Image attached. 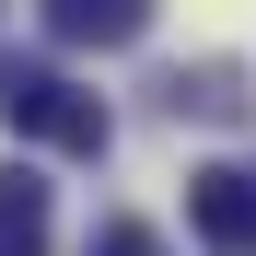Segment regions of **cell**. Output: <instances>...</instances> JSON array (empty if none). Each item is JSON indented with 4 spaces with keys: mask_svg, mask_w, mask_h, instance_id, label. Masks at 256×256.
Masks as SVG:
<instances>
[{
    "mask_svg": "<svg viewBox=\"0 0 256 256\" xmlns=\"http://www.w3.org/2000/svg\"><path fill=\"white\" fill-rule=\"evenodd\" d=\"M163 105H175V116H210V128L256 116V94H244V58H186V70H163Z\"/></svg>",
    "mask_w": 256,
    "mask_h": 256,
    "instance_id": "4",
    "label": "cell"
},
{
    "mask_svg": "<svg viewBox=\"0 0 256 256\" xmlns=\"http://www.w3.org/2000/svg\"><path fill=\"white\" fill-rule=\"evenodd\" d=\"M0 128H24L35 152H70V163H105V140H116L105 94L58 82L47 58H0Z\"/></svg>",
    "mask_w": 256,
    "mask_h": 256,
    "instance_id": "1",
    "label": "cell"
},
{
    "mask_svg": "<svg viewBox=\"0 0 256 256\" xmlns=\"http://www.w3.org/2000/svg\"><path fill=\"white\" fill-rule=\"evenodd\" d=\"M35 12H47V35H58V47H140V35H152V0H35Z\"/></svg>",
    "mask_w": 256,
    "mask_h": 256,
    "instance_id": "3",
    "label": "cell"
},
{
    "mask_svg": "<svg viewBox=\"0 0 256 256\" xmlns=\"http://www.w3.org/2000/svg\"><path fill=\"white\" fill-rule=\"evenodd\" d=\"M35 244H47V175L0 163V256H35Z\"/></svg>",
    "mask_w": 256,
    "mask_h": 256,
    "instance_id": "5",
    "label": "cell"
},
{
    "mask_svg": "<svg viewBox=\"0 0 256 256\" xmlns=\"http://www.w3.org/2000/svg\"><path fill=\"white\" fill-rule=\"evenodd\" d=\"M186 233L210 256H256V163H198L186 175Z\"/></svg>",
    "mask_w": 256,
    "mask_h": 256,
    "instance_id": "2",
    "label": "cell"
},
{
    "mask_svg": "<svg viewBox=\"0 0 256 256\" xmlns=\"http://www.w3.org/2000/svg\"><path fill=\"white\" fill-rule=\"evenodd\" d=\"M94 256H163L152 222H94Z\"/></svg>",
    "mask_w": 256,
    "mask_h": 256,
    "instance_id": "6",
    "label": "cell"
}]
</instances>
